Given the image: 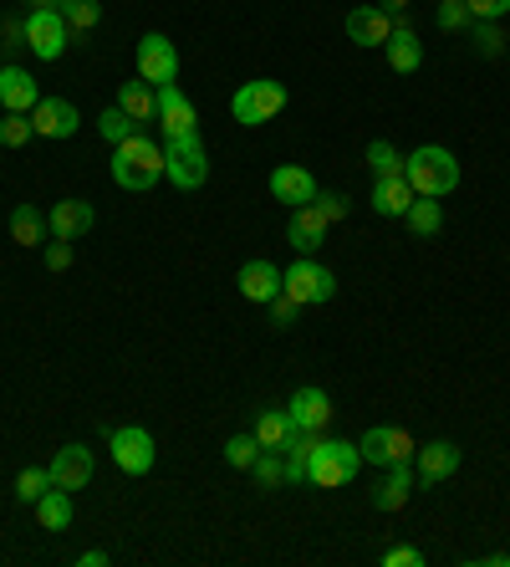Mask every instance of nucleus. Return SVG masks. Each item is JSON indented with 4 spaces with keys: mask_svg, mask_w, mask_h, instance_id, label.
Masks as SVG:
<instances>
[{
    "mask_svg": "<svg viewBox=\"0 0 510 567\" xmlns=\"http://www.w3.org/2000/svg\"><path fill=\"white\" fill-rule=\"evenodd\" d=\"M31 128H36V138H72L82 128V113L67 98H42L31 107Z\"/></svg>",
    "mask_w": 510,
    "mask_h": 567,
    "instance_id": "nucleus-14",
    "label": "nucleus"
},
{
    "mask_svg": "<svg viewBox=\"0 0 510 567\" xmlns=\"http://www.w3.org/2000/svg\"><path fill=\"white\" fill-rule=\"evenodd\" d=\"M138 77L163 88V82H179V52L174 42L163 36V31H148L144 42H138Z\"/></svg>",
    "mask_w": 510,
    "mask_h": 567,
    "instance_id": "nucleus-10",
    "label": "nucleus"
},
{
    "mask_svg": "<svg viewBox=\"0 0 510 567\" xmlns=\"http://www.w3.org/2000/svg\"><path fill=\"white\" fill-rule=\"evenodd\" d=\"M383 567H423V553L419 547H388V553H383Z\"/></svg>",
    "mask_w": 510,
    "mask_h": 567,
    "instance_id": "nucleus-44",
    "label": "nucleus"
},
{
    "mask_svg": "<svg viewBox=\"0 0 510 567\" xmlns=\"http://www.w3.org/2000/svg\"><path fill=\"white\" fill-rule=\"evenodd\" d=\"M358 470H363V450H358V440H327V434H321L306 480L321 486V491H337V486H348Z\"/></svg>",
    "mask_w": 510,
    "mask_h": 567,
    "instance_id": "nucleus-3",
    "label": "nucleus"
},
{
    "mask_svg": "<svg viewBox=\"0 0 510 567\" xmlns=\"http://www.w3.org/2000/svg\"><path fill=\"white\" fill-rule=\"evenodd\" d=\"M460 470V445H450V440H429V445H419V461H413V476H419L423 491H434V486H444V480Z\"/></svg>",
    "mask_w": 510,
    "mask_h": 567,
    "instance_id": "nucleus-13",
    "label": "nucleus"
},
{
    "mask_svg": "<svg viewBox=\"0 0 510 567\" xmlns=\"http://www.w3.org/2000/svg\"><path fill=\"white\" fill-rule=\"evenodd\" d=\"M358 450H363V461H373V465H413L419 461V445H413V434L408 430H398V424H373V430L358 440Z\"/></svg>",
    "mask_w": 510,
    "mask_h": 567,
    "instance_id": "nucleus-8",
    "label": "nucleus"
},
{
    "mask_svg": "<svg viewBox=\"0 0 510 567\" xmlns=\"http://www.w3.org/2000/svg\"><path fill=\"white\" fill-rule=\"evenodd\" d=\"M383 52H388V67H394V72H419L423 67V46H419V36H413V26H408L404 15H394V36H388V46H383Z\"/></svg>",
    "mask_w": 510,
    "mask_h": 567,
    "instance_id": "nucleus-22",
    "label": "nucleus"
},
{
    "mask_svg": "<svg viewBox=\"0 0 510 567\" xmlns=\"http://www.w3.org/2000/svg\"><path fill=\"white\" fill-rule=\"evenodd\" d=\"M413 486H419L413 465H388V480L373 491V507H378V511H404L408 496H413Z\"/></svg>",
    "mask_w": 510,
    "mask_h": 567,
    "instance_id": "nucleus-25",
    "label": "nucleus"
},
{
    "mask_svg": "<svg viewBox=\"0 0 510 567\" xmlns=\"http://www.w3.org/2000/svg\"><path fill=\"white\" fill-rule=\"evenodd\" d=\"M159 128H163V144H169V138L200 134V113H194L190 92L179 88V82H163L159 88Z\"/></svg>",
    "mask_w": 510,
    "mask_h": 567,
    "instance_id": "nucleus-11",
    "label": "nucleus"
},
{
    "mask_svg": "<svg viewBox=\"0 0 510 567\" xmlns=\"http://www.w3.org/2000/svg\"><path fill=\"white\" fill-rule=\"evenodd\" d=\"M57 480H52V465H26L21 476H15V501H26V507H36L46 491H52Z\"/></svg>",
    "mask_w": 510,
    "mask_h": 567,
    "instance_id": "nucleus-31",
    "label": "nucleus"
},
{
    "mask_svg": "<svg viewBox=\"0 0 510 567\" xmlns=\"http://www.w3.org/2000/svg\"><path fill=\"white\" fill-rule=\"evenodd\" d=\"M317 445H321V434H311V430H296V440L281 455H286V480L292 486H302L306 480V470H311V455H317Z\"/></svg>",
    "mask_w": 510,
    "mask_h": 567,
    "instance_id": "nucleus-28",
    "label": "nucleus"
},
{
    "mask_svg": "<svg viewBox=\"0 0 510 567\" xmlns=\"http://www.w3.org/2000/svg\"><path fill=\"white\" fill-rule=\"evenodd\" d=\"M311 205H317L321 215H327V225H332V220H342V215L352 209V200H348L342 190H317V200H311Z\"/></svg>",
    "mask_w": 510,
    "mask_h": 567,
    "instance_id": "nucleus-40",
    "label": "nucleus"
},
{
    "mask_svg": "<svg viewBox=\"0 0 510 567\" xmlns=\"http://www.w3.org/2000/svg\"><path fill=\"white\" fill-rule=\"evenodd\" d=\"M46 271H67L72 267V240H57V246H46Z\"/></svg>",
    "mask_w": 510,
    "mask_h": 567,
    "instance_id": "nucleus-43",
    "label": "nucleus"
},
{
    "mask_svg": "<svg viewBox=\"0 0 510 567\" xmlns=\"http://www.w3.org/2000/svg\"><path fill=\"white\" fill-rule=\"evenodd\" d=\"M36 522H42L46 532H67V526H72V491L52 486V491L36 501Z\"/></svg>",
    "mask_w": 510,
    "mask_h": 567,
    "instance_id": "nucleus-27",
    "label": "nucleus"
},
{
    "mask_svg": "<svg viewBox=\"0 0 510 567\" xmlns=\"http://www.w3.org/2000/svg\"><path fill=\"white\" fill-rule=\"evenodd\" d=\"M36 103H42L36 77H31L26 67H15V61H5V67H0V107H5V113H31Z\"/></svg>",
    "mask_w": 510,
    "mask_h": 567,
    "instance_id": "nucleus-18",
    "label": "nucleus"
},
{
    "mask_svg": "<svg viewBox=\"0 0 510 567\" xmlns=\"http://www.w3.org/2000/svg\"><path fill=\"white\" fill-rule=\"evenodd\" d=\"M31 138H36L31 113H5V118H0V149H21V144H31Z\"/></svg>",
    "mask_w": 510,
    "mask_h": 567,
    "instance_id": "nucleus-35",
    "label": "nucleus"
},
{
    "mask_svg": "<svg viewBox=\"0 0 510 567\" xmlns=\"http://www.w3.org/2000/svg\"><path fill=\"white\" fill-rule=\"evenodd\" d=\"M485 567H510V553H490V557H480Z\"/></svg>",
    "mask_w": 510,
    "mask_h": 567,
    "instance_id": "nucleus-46",
    "label": "nucleus"
},
{
    "mask_svg": "<svg viewBox=\"0 0 510 567\" xmlns=\"http://www.w3.org/2000/svg\"><path fill=\"white\" fill-rule=\"evenodd\" d=\"M98 134L102 138H107V144H123V138H128V134H138V123H133L128 118V113H123V107H102V118H98Z\"/></svg>",
    "mask_w": 510,
    "mask_h": 567,
    "instance_id": "nucleus-36",
    "label": "nucleus"
},
{
    "mask_svg": "<svg viewBox=\"0 0 510 567\" xmlns=\"http://www.w3.org/2000/svg\"><path fill=\"white\" fill-rule=\"evenodd\" d=\"M367 169H373V180L404 174V154H398L388 138H373V144H367Z\"/></svg>",
    "mask_w": 510,
    "mask_h": 567,
    "instance_id": "nucleus-32",
    "label": "nucleus"
},
{
    "mask_svg": "<svg viewBox=\"0 0 510 567\" xmlns=\"http://www.w3.org/2000/svg\"><path fill=\"white\" fill-rule=\"evenodd\" d=\"M250 470H256V480H261L265 491H276V486H286V455H281V450H261Z\"/></svg>",
    "mask_w": 510,
    "mask_h": 567,
    "instance_id": "nucleus-34",
    "label": "nucleus"
},
{
    "mask_svg": "<svg viewBox=\"0 0 510 567\" xmlns=\"http://www.w3.org/2000/svg\"><path fill=\"white\" fill-rule=\"evenodd\" d=\"M286 107V82H276V77H256V82H240L230 98V113L235 123H246V128H261V123H271Z\"/></svg>",
    "mask_w": 510,
    "mask_h": 567,
    "instance_id": "nucleus-4",
    "label": "nucleus"
},
{
    "mask_svg": "<svg viewBox=\"0 0 510 567\" xmlns=\"http://www.w3.org/2000/svg\"><path fill=\"white\" fill-rule=\"evenodd\" d=\"M92 225H98V209H92L88 200H61V205H52V215H46L52 240H82V236H92Z\"/></svg>",
    "mask_w": 510,
    "mask_h": 567,
    "instance_id": "nucleus-17",
    "label": "nucleus"
},
{
    "mask_svg": "<svg viewBox=\"0 0 510 567\" xmlns=\"http://www.w3.org/2000/svg\"><path fill=\"white\" fill-rule=\"evenodd\" d=\"M117 107H123L133 123H154L159 118V88L144 82V77H138V82H123V88H117Z\"/></svg>",
    "mask_w": 510,
    "mask_h": 567,
    "instance_id": "nucleus-24",
    "label": "nucleus"
},
{
    "mask_svg": "<svg viewBox=\"0 0 510 567\" xmlns=\"http://www.w3.org/2000/svg\"><path fill=\"white\" fill-rule=\"evenodd\" d=\"M61 21H67V31H92L102 21V0H67V5H61Z\"/></svg>",
    "mask_w": 510,
    "mask_h": 567,
    "instance_id": "nucleus-33",
    "label": "nucleus"
},
{
    "mask_svg": "<svg viewBox=\"0 0 510 567\" xmlns=\"http://www.w3.org/2000/svg\"><path fill=\"white\" fill-rule=\"evenodd\" d=\"M235 286H240V297L246 302H256V307H265V302H276L281 297V271L271 267V261H246L240 267V276H235Z\"/></svg>",
    "mask_w": 510,
    "mask_h": 567,
    "instance_id": "nucleus-21",
    "label": "nucleus"
},
{
    "mask_svg": "<svg viewBox=\"0 0 510 567\" xmlns=\"http://www.w3.org/2000/svg\"><path fill=\"white\" fill-rule=\"evenodd\" d=\"M286 415H292L296 430H311V434H327V424H332V399H327V388L306 384L292 394V404H286Z\"/></svg>",
    "mask_w": 510,
    "mask_h": 567,
    "instance_id": "nucleus-12",
    "label": "nucleus"
},
{
    "mask_svg": "<svg viewBox=\"0 0 510 567\" xmlns=\"http://www.w3.org/2000/svg\"><path fill=\"white\" fill-rule=\"evenodd\" d=\"M107 450H113V461L123 476H148L154 461H159V450H154V434L144 424H123V430L107 434Z\"/></svg>",
    "mask_w": 510,
    "mask_h": 567,
    "instance_id": "nucleus-9",
    "label": "nucleus"
},
{
    "mask_svg": "<svg viewBox=\"0 0 510 567\" xmlns=\"http://www.w3.org/2000/svg\"><path fill=\"white\" fill-rule=\"evenodd\" d=\"M342 26H348L352 46H388V36H394V15L383 11V5H352Z\"/></svg>",
    "mask_w": 510,
    "mask_h": 567,
    "instance_id": "nucleus-15",
    "label": "nucleus"
},
{
    "mask_svg": "<svg viewBox=\"0 0 510 567\" xmlns=\"http://www.w3.org/2000/svg\"><path fill=\"white\" fill-rule=\"evenodd\" d=\"M11 240L15 246H42L46 240V215L36 205H15L11 209Z\"/></svg>",
    "mask_w": 510,
    "mask_h": 567,
    "instance_id": "nucleus-30",
    "label": "nucleus"
},
{
    "mask_svg": "<svg viewBox=\"0 0 510 567\" xmlns=\"http://www.w3.org/2000/svg\"><path fill=\"white\" fill-rule=\"evenodd\" d=\"M296 440V424L286 409H261L256 415V445L261 450H286Z\"/></svg>",
    "mask_w": 510,
    "mask_h": 567,
    "instance_id": "nucleus-26",
    "label": "nucleus"
},
{
    "mask_svg": "<svg viewBox=\"0 0 510 567\" xmlns=\"http://www.w3.org/2000/svg\"><path fill=\"white\" fill-rule=\"evenodd\" d=\"M404 180L423 200H444V194L460 190V159L450 149H439V144H423V149H413L404 159Z\"/></svg>",
    "mask_w": 510,
    "mask_h": 567,
    "instance_id": "nucleus-2",
    "label": "nucleus"
},
{
    "mask_svg": "<svg viewBox=\"0 0 510 567\" xmlns=\"http://www.w3.org/2000/svg\"><path fill=\"white\" fill-rule=\"evenodd\" d=\"M256 455H261L256 434H235V440H225V465H235V470H250Z\"/></svg>",
    "mask_w": 510,
    "mask_h": 567,
    "instance_id": "nucleus-38",
    "label": "nucleus"
},
{
    "mask_svg": "<svg viewBox=\"0 0 510 567\" xmlns=\"http://www.w3.org/2000/svg\"><path fill=\"white\" fill-rule=\"evenodd\" d=\"M36 5H46V11H61V5H67V0H36Z\"/></svg>",
    "mask_w": 510,
    "mask_h": 567,
    "instance_id": "nucleus-48",
    "label": "nucleus"
},
{
    "mask_svg": "<svg viewBox=\"0 0 510 567\" xmlns=\"http://www.w3.org/2000/svg\"><path fill=\"white\" fill-rule=\"evenodd\" d=\"M21 31H26V46L42 61H61L67 57V46H72V31H67L61 11H46V5H31V15L21 21Z\"/></svg>",
    "mask_w": 510,
    "mask_h": 567,
    "instance_id": "nucleus-7",
    "label": "nucleus"
},
{
    "mask_svg": "<svg viewBox=\"0 0 510 567\" xmlns=\"http://www.w3.org/2000/svg\"><path fill=\"white\" fill-rule=\"evenodd\" d=\"M163 180H174V190H204V180H209V154H204L200 134L163 144Z\"/></svg>",
    "mask_w": 510,
    "mask_h": 567,
    "instance_id": "nucleus-6",
    "label": "nucleus"
},
{
    "mask_svg": "<svg viewBox=\"0 0 510 567\" xmlns=\"http://www.w3.org/2000/svg\"><path fill=\"white\" fill-rule=\"evenodd\" d=\"M92 450L88 445H61L57 455H52V480H57L61 491H88L92 486Z\"/></svg>",
    "mask_w": 510,
    "mask_h": 567,
    "instance_id": "nucleus-16",
    "label": "nucleus"
},
{
    "mask_svg": "<svg viewBox=\"0 0 510 567\" xmlns=\"http://www.w3.org/2000/svg\"><path fill=\"white\" fill-rule=\"evenodd\" d=\"M465 5L475 21H500V15H510V0H465Z\"/></svg>",
    "mask_w": 510,
    "mask_h": 567,
    "instance_id": "nucleus-42",
    "label": "nucleus"
},
{
    "mask_svg": "<svg viewBox=\"0 0 510 567\" xmlns=\"http://www.w3.org/2000/svg\"><path fill=\"white\" fill-rule=\"evenodd\" d=\"M434 21H439V31H469V5L465 0H439V11H434Z\"/></svg>",
    "mask_w": 510,
    "mask_h": 567,
    "instance_id": "nucleus-39",
    "label": "nucleus"
},
{
    "mask_svg": "<svg viewBox=\"0 0 510 567\" xmlns=\"http://www.w3.org/2000/svg\"><path fill=\"white\" fill-rule=\"evenodd\" d=\"M469 36L480 46V57H500V52H506V31H500L496 21H469Z\"/></svg>",
    "mask_w": 510,
    "mask_h": 567,
    "instance_id": "nucleus-37",
    "label": "nucleus"
},
{
    "mask_svg": "<svg viewBox=\"0 0 510 567\" xmlns=\"http://www.w3.org/2000/svg\"><path fill=\"white\" fill-rule=\"evenodd\" d=\"M378 5H383V11H388V15H404V5H408V0H378Z\"/></svg>",
    "mask_w": 510,
    "mask_h": 567,
    "instance_id": "nucleus-47",
    "label": "nucleus"
},
{
    "mask_svg": "<svg viewBox=\"0 0 510 567\" xmlns=\"http://www.w3.org/2000/svg\"><path fill=\"white\" fill-rule=\"evenodd\" d=\"M408 230H413V236H439V230H444V205H439V200H423V194H413V205H408Z\"/></svg>",
    "mask_w": 510,
    "mask_h": 567,
    "instance_id": "nucleus-29",
    "label": "nucleus"
},
{
    "mask_svg": "<svg viewBox=\"0 0 510 567\" xmlns=\"http://www.w3.org/2000/svg\"><path fill=\"white\" fill-rule=\"evenodd\" d=\"M281 292L292 302H302V307H321V302L337 297V276L321 267L317 256H296L292 267L281 271Z\"/></svg>",
    "mask_w": 510,
    "mask_h": 567,
    "instance_id": "nucleus-5",
    "label": "nucleus"
},
{
    "mask_svg": "<svg viewBox=\"0 0 510 567\" xmlns=\"http://www.w3.org/2000/svg\"><path fill=\"white\" fill-rule=\"evenodd\" d=\"M286 240L296 246V256H317L321 240H327V215L317 205H296L292 220H286Z\"/></svg>",
    "mask_w": 510,
    "mask_h": 567,
    "instance_id": "nucleus-20",
    "label": "nucleus"
},
{
    "mask_svg": "<svg viewBox=\"0 0 510 567\" xmlns=\"http://www.w3.org/2000/svg\"><path fill=\"white\" fill-rule=\"evenodd\" d=\"M77 563H82V567H107V563H113V557H107V553H98V547H92V553H82V557H77Z\"/></svg>",
    "mask_w": 510,
    "mask_h": 567,
    "instance_id": "nucleus-45",
    "label": "nucleus"
},
{
    "mask_svg": "<svg viewBox=\"0 0 510 567\" xmlns=\"http://www.w3.org/2000/svg\"><path fill=\"white\" fill-rule=\"evenodd\" d=\"M408 205H413V184L404 174H388V180H373V209L388 215V220H404Z\"/></svg>",
    "mask_w": 510,
    "mask_h": 567,
    "instance_id": "nucleus-23",
    "label": "nucleus"
},
{
    "mask_svg": "<svg viewBox=\"0 0 510 567\" xmlns=\"http://www.w3.org/2000/svg\"><path fill=\"white\" fill-rule=\"evenodd\" d=\"M163 180V144H154L148 134H128L123 144H113V184L117 190L144 194Z\"/></svg>",
    "mask_w": 510,
    "mask_h": 567,
    "instance_id": "nucleus-1",
    "label": "nucleus"
},
{
    "mask_svg": "<svg viewBox=\"0 0 510 567\" xmlns=\"http://www.w3.org/2000/svg\"><path fill=\"white\" fill-rule=\"evenodd\" d=\"M265 307H271V328H292L296 313H302V302H292L286 292H281L276 302H265Z\"/></svg>",
    "mask_w": 510,
    "mask_h": 567,
    "instance_id": "nucleus-41",
    "label": "nucleus"
},
{
    "mask_svg": "<svg viewBox=\"0 0 510 567\" xmlns=\"http://www.w3.org/2000/svg\"><path fill=\"white\" fill-rule=\"evenodd\" d=\"M271 194H276L281 205H311L317 200V180H311V169L306 165H276L271 169Z\"/></svg>",
    "mask_w": 510,
    "mask_h": 567,
    "instance_id": "nucleus-19",
    "label": "nucleus"
}]
</instances>
